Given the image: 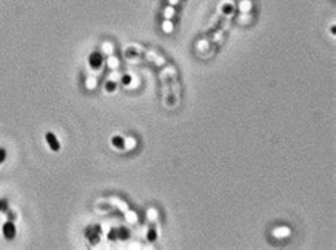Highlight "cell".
<instances>
[{"mask_svg":"<svg viewBox=\"0 0 336 250\" xmlns=\"http://www.w3.org/2000/svg\"><path fill=\"white\" fill-rule=\"evenodd\" d=\"M3 235L6 239H13L16 236V226H14V223L11 220H9V222H6L3 225Z\"/></svg>","mask_w":336,"mask_h":250,"instance_id":"1","label":"cell"},{"mask_svg":"<svg viewBox=\"0 0 336 250\" xmlns=\"http://www.w3.org/2000/svg\"><path fill=\"white\" fill-rule=\"evenodd\" d=\"M46 140H47L48 146L51 147V150H53V151H58V150H60V143H58L57 137L54 136L53 133H47V134H46Z\"/></svg>","mask_w":336,"mask_h":250,"instance_id":"2","label":"cell"},{"mask_svg":"<svg viewBox=\"0 0 336 250\" xmlns=\"http://www.w3.org/2000/svg\"><path fill=\"white\" fill-rule=\"evenodd\" d=\"M101 64H102V57H101V54H98V52H94V54H91L89 55V65L92 68H99L101 67Z\"/></svg>","mask_w":336,"mask_h":250,"instance_id":"3","label":"cell"},{"mask_svg":"<svg viewBox=\"0 0 336 250\" xmlns=\"http://www.w3.org/2000/svg\"><path fill=\"white\" fill-rule=\"evenodd\" d=\"M112 144H114L116 148H124L125 141H124V139H122L121 136H115L114 139H112Z\"/></svg>","mask_w":336,"mask_h":250,"instance_id":"4","label":"cell"},{"mask_svg":"<svg viewBox=\"0 0 336 250\" xmlns=\"http://www.w3.org/2000/svg\"><path fill=\"white\" fill-rule=\"evenodd\" d=\"M9 209V203L6 199H0V212H6Z\"/></svg>","mask_w":336,"mask_h":250,"instance_id":"5","label":"cell"},{"mask_svg":"<svg viewBox=\"0 0 336 250\" xmlns=\"http://www.w3.org/2000/svg\"><path fill=\"white\" fill-rule=\"evenodd\" d=\"M115 88H116V85H115V82H112V81L107 82V85H105V89H107L108 92H114Z\"/></svg>","mask_w":336,"mask_h":250,"instance_id":"6","label":"cell"},{"mask_svg":"<svg viewBox=\"0 0 336 250\" xmlns=\"http://www.w3.org/2000/svg\"><path fill=\"white\" fill-rule=\"evenodd\" d=\"M128 236H129L128 230L124 229V227H121V229H119V237H121V239H126Z\"/></svg>","mask_w":336,"mask_h":250,"instance_id":"7","label":"cell"},{"mask_svg":"<svg viewBox=\"0 0 336 250\" xmlns=\"http://www.w3.org/2000/svg\"><path fill=\"white\" fill-rule=\"evenodd\" d=\"M6 160V150L4 148H0V164Z\"/></svg>","mask_w":336,"mask_h":250,"instance_id":"8","label":"cell"},{"mask_svg":"<svg viewBox=\"0 0 336 250\" xmlns=\"http://www.w3.org/2000/svg\"><path fill=\"white\" fill-rule=\"evenodd\" d=\"M131 81H132V78L129 77V75H125V77L122 78V83H125V85H129V83H131Z\"/></svg>","mask_w":336,"mask_h":250,"instance_id":"9","label":"cell"},{"mask_svg":"<svg viewBox=\"0 0 336 250\" xmlns=\"http://www.w3.org/2000/svg\"><path fill=\"white\" fill-rule=\"evenodd\" d=\"M148 237H149V240H151V242H153V240L156 239V233L153 232V230H151V232L148 233Z\"/></svg>","mask_w":336,"mask_h":250,"instance_id":"10","label":"cell"},{"mask_svg":"<svg viewBox=\"0 0 336 250\" xmlns=\"http://www.w3.org/2000/svg\"><path fill=\"white\" fill-rule=\"evenodd\" d=\"M115 236H116V232H115V230H111V233H109V239H115Z\"/></svg>","mask_w":336,"mask_h":250,"instance_id":"11","label":"cell"},{"mask_svg":"<svg viewBox=\"0 0 336 250\" xmlns=\"http://www.w3.org/2000/svg\"><path fill=\"white\" fill-rule=\"evenodd\" d=\"M7 216H9V219H13V214H11V212H9V215H7Z\"/></svg>","mask_w":336,"mask_h":250,"instance_id":"12","label":"cell"}]
</instances>
